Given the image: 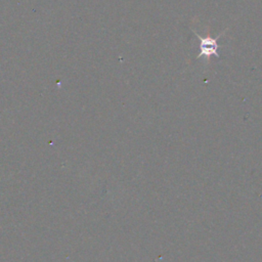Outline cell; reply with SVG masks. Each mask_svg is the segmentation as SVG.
<instances>
[{
	"instance_id": "cell-1",
	"label": "cell",
	"mask_w": 262,
	"mask_h": 262,
	"mask_svg": "<svg viewBox=\"0 0 262 262\" xmlns=\"http://www.w3.org/2000/svg\"><path fill=\"white\" fill-rule=\"evenodd\" d=\"M195 35L200 40L198 58H200L202 56L210 58L212 55L220 58V54H219L220 46L217 44V40L220 38L221 35H219L217 38H211L209 34L207 37H201L196 33H195Z\"/></svg>"
}]
</instances>
